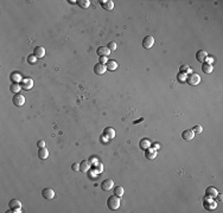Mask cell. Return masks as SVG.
Segmentation results:
<instances>
[{
	"mask_svg": "<svg viewBox=\"0 0 223 213\" xmlns=\"http://www.w3.org/2000/svg\"><path fill=\"white\" fill-rule=\"evenodd\" d=\"M107 206H108V208L112 210V211L118 210V208L120 207V199H119V197L115 195V194L112 195V197H109L108 200H107Z\"/></svg>",
	"mask_w": 223,
	"mask_h": 213,
	"instance_id": "cell-1",
	"label": "cell"
},
{
	"mask_svg": "<svg viewBox=\"0 0 223 213\" xmlns=\"http://www.w3.org/2000/svg\"><path fill=\"white\" fill-rule=\"evenodd\" d=\"M185 82H187L189 85L195 86V85H197V84H200L201 77H200V75H198V73L191 72V73H189L188 76H187V81H185Z\"/></svg>",
	"mask_w": 223,
	"mask_h": 213,
	"instance_id": "cell-2",
	"label": "cell"
},
{
	"mask_svg": "<svg viewBox=\"0 0 223 213\" xmlns=\"http://www.w3.org/2000/svg\"><path fill=\"white\" fill-rule=\"evenodd\" d=\"M8 207H10V212H21V203L18 199H12L8 203Z\"/></svg>",
	"mask_w": 223,
	"mask_h": 213,
	"instance_id": "cell-3",
	"label": "cell"
},
{
	"mask_svg": "<svg viewBox=\"0 0 223 213\" xmlns=\"http://www.w3.org/2000/svg\"><path fill=\"white\" fill-rule=\"evenodd\" d=\"M154 44V38L152 36H146L142 39V47L146 50H150Z\"/></svg>",
	"mask_w": 223,
	"mask_h": 213,
	"instance_id": "cell-4",
	"label": "cell"
},
{
	"mask_svg": "<svg viewBox=\"0 0 223 213\" xmlns=\"http://www.w3.org/2000/svg\"><path fill=\"white\" fill-rule=\"evenodd\" d=\"M20 86H21V89L24 90H30L32 89V86H33V81L31 78H23L21 82H20Z\"/></svg>",
	"mask_w": 223,
	"mask_h": 213,
	"instance_id": "cell-5",
	"label": "cell"
},
{
	"mask_svg": "<svg viewBox=\"0 0 223 213\" xmlns=\"http://www.w3.org/2000/svg\"><path fill=\"white\" fill-rule=\"evenodd\" d=\"M12 102H13V104L16 107H21V105H24V103H25V97L20 94H17V95H14L13 98H12Z\"/></svg>",
	"mask_w": 223,
	"mask_h": 213,
	"instance_id": "cell-6",
	"label": "cell"
},
{
	"mask_svg": "<svg viewBox=\"0 0 223 213\" xmlns=\"http://www.w3.org/2000/svg\"><path fill=\"white\" fill-rule=\"evenodd\" d=\"M114 187V181L112 180V179H106L102 181L101 184V188L102 191H110L112 188Z\"/></svg>",
	"mask_w": 223,
	"mask_h": 213,
	"instance_id": "cell-7",
	"label": "cell"
},
{
	"mask_svg": "<svg viewBox=\"0 0 223 213\" xmlns=\"http://www.w3.org/2000/svg\"><path fill=\"white\" fill-rule=\"evenodd\" d=\"M100 5L106 11H112L114 8V3L112 0H100Z\"/></svg>",
	"mask_w": 223,
	"mask_h": 213,
	"instance_id": "cell-8",
	"label": "cell"
},
{
	"mask_svg": "<svg viewBox=\"0 0 223 213\" xmlns=\"http://www.w3.org/2000/svg\"><path fill=\"white\" fill-rule=\"evenodd\" d=\"M107 71V68L105 64H101V63H97L94 65V72L96 75H98V76H101V75H103L105 72Z\"/></svg>",
	"mask_w": 223,
	"mask_h": 213,
	"instance_id": "cell-9",
	"label": "cell"
},
{
	"mask_svg": "<svg viewBox=\"0 0 223 213\" xmlns=\"http://www.w3.org/2000/svg\"><path fill=\"white\" fill-rule=\"evenodd\" d=\"M206 57H208V52L205 50H200V51H197V53H196V59H197V62H200V63H204Z\"/></svg>",
	"mask_w": 223,
	"mask_h": 213,
	"instance_id": "cell-10",
	"label": "cell"
},
{
	"mask_svg": "<svg viewBox=\"0 0 223 213\" xmlns=\"http://www.w3.org/2000/svg\"><path fill=\"white\" fill-rule=\"evenodd\" d=\"M42 195H43V198L46 199V200H51V199L55 198V192H54V190H51V188H44V190L42 191Z\"/></svg>",
	"mask_w": 223,
	"mask_h": 213,
	"instance_id": "cell-11",
	"label": "cell"
},
{
	"mask_svg": "<svg viewBox=\"0 0 223 213\" xmlns=\"http://www.w3.org/2000/svg\"><path fill=\"white\" fill-rule=\"evenodd\" d=\"M103 137H106L107 140H109V139H114V137H115V130L112 128V127L105 128V130H103Z\"/></svg>",
	"mask_w": 223,
	"mask_h": 213,
	"instance_id": "cell-12",
	"label": "cell"
},
{
	"mask_svg": "<svg viewBox=\"0 0 223 213\" xmlns=\"http://www.w3.org/2000/svg\"><path fill=\"white\" fill-rule=\"evenodd\" d=\"M193 136H195V133L191 129H187V130H184L182 133V137L185 141H191L193 139Z\"/></svg>",
	"mask_w": 223,
	"mask_h": 213,
	"instance_id": "cell-13",
	"label": "cell"
},
{
	"mask_svg": "<svg viewBox=\"0 0 223 213\" xmlns=\"http://www.w3.org/2000/svg\"><path fill=\"white\" fill-rule=\"evenodd\" d=\"M33 55L37 57V58H43L45 56V49L42 47V46H37L34 50H33Z\"/></svg>",
	"mask_w": 223,
	"mask_h": 213,
	"instance_id": "cell-14",
	"label": "cell"
},
{
	"mask_svg": "<svg viewBox=\"0 0 223 213\" xmlns=\"http://www.w3.org/2000/svg\"><path fill=\"white\" fill-rule=\"evenodd\" d=\"M110 53V51L107 49V46H100L97 49V55L100 57H107Z\"/></svg>",
	"mask_w": 223,
	"mask_h": 213,
	"instance_id": "cell-15",
	"label": "cell"
},
{
	"mask_svg": "<svg viewBox=\"0 0 223 213\" xmlns=\"http://www.w3.org/2000/svg\"><path fill=\"white\" fill-rule=\"evenodd\" d=\"M145 156H146V159H150V160H153L156 156H157V152L154 149H151V147L150 148H147L146 149V153H145Z\"/></svg>",
	"mask_w": 223,
	"mask_h": 213,
	"instance_id": "cell-16",
	"label": "cell"
},
{
	"mask_svg": "<svg viewBox=\"0 0 223 213\" xmlns=\"http://www.w3.org/2000/svg\"><path fill=\"white\" fill-rule=\"evenodd\" d=\"M47 156H49V152H47L46 147L39 148V150H38V158H39L41 160H45Z\"/></svg>",
	"mask_w": 223,
	"mask_h": 213,
	"instance_id": "cell-17",
	"label": "cell"
},
{
	"mask_svg": "<svg viewBox=\"0 0 223 213\" xmlns=\"http://www.w3.org/2000/svg\"><path fill=\"white\" fill-rule=\"evenodd\" d=\"M106 68H107V70H109V71H114V70L118 69V63H116L115 60H108L107 63H106Z\"/></svg>",
	"mask_w": 223,
	"mask_h": 213,
	"instance_id": "cell-18",
	"label": "cell"
},
{
	"mask_svg": "<svg viewBox=\"0 0 223 213\" xmlns=\"http://www.w3.org/2000/svg\"><path fill=\"white\" fill-rule=\"evenodd\" d=\"M20 89H21V86L19 85V83H12L11 86H10V91L12 94H14V95H17L20 91Z\"/></svg>",
	"mask_w": 223,
	"mask_h": 213,
	"instance_id": "cell-19",
	"label": "cell"
},
{
	"mask_svg": "<svg viewBox=\"0 0 223 213\" xmlns=\"http://www.w3.org/2000/svg\"><path fill=\"white\" fill-rule=\"evenodd\" d=\"M205 192H206V197H209V198H216V195H217V190L215 187H208Z\"/></svg>",
	"mask_w": 223,
	"mask_h": 213,
	"instance_id": "cell-20",
	"label": "cell"
},
{
	"mask_svg": "<svg viewBox=\"0 0 223 213\" xmlns=\"http://www.w3.org/2000/svg\"><path fill=\"white\" fill-rule=\"evenodd\" d=\"M139 146H140V148H141V149L146 150L147 148H150V147H151V141L148 140V139H142V140H140Z\"/></svg>",
	"mask_w": 223,
	"mask_h": 213,
	"instance_id": "cell-21",
	"label": "cell"
},
{
	"mask_svg": "<svg viewBox=\"0 0 223 213\" xmlns=\"http://www.w3.org/2000/svg\"><path fill=\"white\" fill-rule=\"evenodd\" d=\"M202 71L204 72V73H211L213 72V66H211V64H208V63H203V65H202Z\"/></svg>",
	"mask_w": 223,
	"mask_h": 213,
	"instance_id": "cell-22",
	"label": "cell"
},
{
	"mask_svg": "<svg viewBox=\"0 0 223 213\" xmlns=\"http://www.w3.org/2000/svg\"><path fill=\"white\" fill-rule=\"evenodd\" d=\"M76 4L81 8H88L89 5H90V1H89V0H78V1H76Z\"/></svg>",
	"mask_w": 223,
	"mask_h": 213,
	"instance_id": "cell-23",
	"label": "cell"
},
{
	"mask_svg": "<svg viewBox=\"0 0 223 213\" xmlns=\"http://www.w3.org/2000/svg\"><path fill=\"white\" fill-rule=\"evenodd\" d=\"M114 194L118 197H122L123 195V187L122 186H115L114 187Z\"/></svg>",
	"mask_w": 223,
	"mask_h": 213,
	"instance_id": "cell-24",
	"label": "cell"
},
{
	"mask_svg": "<svg viewBox=\"0 0 223 213\" xmlns=\"http://www.w3.org/2000/svg\"><path fill=\"white\" fill-rule=\"evenodd\" d=\"M20 75L19 73H17V72H13V73H12L11 75V79H12V82H13V83H18L19 81H20Z\"/></svg>",
	"mask_w": 223,
	"mask_h": 213,
	"instance_id": "cell-25",
	"label": "cell"
},
{
	"mask_svg": "<svg viewBox=\"0 0 223 213\" xmlns=\"http://www.w3.org/2000/svg\"><path fill=\"white\" fill-rule=\"evenodd\" d=\"M88 168H89V164L87 161H82L81 162V167H80V171H82V172H87L88 171Z\"/></svg>",
	"mask_w": 223,
	"mask_h": 213,
	"instance_id": "cell-26",
	"label": "cell"
},
{
	"mask_svg": "<svg viewBox=\"0 0 223 213\" xmlns=\"http://www.w3.org/2000/svg\"><path fill=\"white\" fill-rule=\"evenodd\" d=\"M36 62H37V57H36L34 55H30V56L28 57V63H29V64L33 65V64H36Z\"/></svg>",
	"mask_w": 223,
	"mask_h": 213,
	"instance_id": "cell-27",
	"label": "cell"
},
{
	"mask_svg": "<svg viewBox=\"0 0 223 213\" xmlns=\"http://www.w3.org/2000/svg\"><path fill=\"white\" fill-rule=\"evenodd\" d=\"M107 49L109 51H115L116 50V43L115 42H109L108 45H107Z\"/></svg>",
	"mask_w": 223,
	"mask_h": 213,
	"instance_id": "cell-28",
	"label": "cell"
},
{
	"mask_svg": "<svg viewBox=\"0 0 223 213\" xmlns=\"http://www.w3.org/2000/svg\"><path fill=\"white\" fill-rule=\"evenodd\" d=\"M191 130H192L195 134H201V133L203 131V128H202V126H200V124H197V126H195Z\"/></svg>",
	"mask_w": 223,
	"mask_h": 213,
	"instance_id": "cell-29",
	"label": "cell"
},
{
	"mask_svg": "<svg viewBox=\"0 0 223 213\" xmlns=\"http://www.w3.org/2000/svg\"><path fill=\"white\" fill-rule=\"evenodd\" d=\"M180 72L182 73H187V72H190V66L187 65V64H183L180 66Z\"/></svg>",
	"mask_w": 223,
	"mask_h": 213,
	"instance_id": "cell-30",
	"label": "cell"
},
{
	"mask_svg": "<svg viewBox=\"0 0 223 213\" xmlns=\"http://www.w3.org/2000/svg\"><path fill=\"white\" fill-rule=\"evenodd\" d=\"M45 145H46V143H45V141H44V140H39L38 142H37V146H38L39 148H43V147H45Z\"/></svg>",
	"mask_w": 223,
	"mask_h": 213,
	"instance_id": "cell-31",
	"label": "cell"
},
{
	"mask_svg": "<svg viewBox=\"0 0 223 213\" xmlns=\"http://www.w3.org/2000/svg\"><path fill=\"white\" fill-rule=\"evenodd\" d=\"M179 79H180V82H185V81H187V75L180 72V75H179Z\"/></svg>",
	"mask_w": 223,
	"mask_h": 213,
	"instance_id": "cell-32",
	"label": "cell"
},
{
	"mask_svg": "<svg viewBox=\"0 0 223 213\" xmlns=\"http://www.w3.org/2000/svg\"><path fill=\"white\" fill-rule=\"evenodd\" d=\"M71 169H72V171H76V172H77V171H80V166H78V164H74V165L71 166Z\"/></svg>",
	"mask_w": 223,
	"mask_h": 213,
	"instance_id": "cell-33",
	"label": "cell"
},
{
	"mask_svg": "<svg viewBox=\"0 0 223 213\" xmlns=\"http://www.w3.org/2000/svg\"><path fill=\"white\" fill-rule=\"evenodd\" d=\"M213 62H214V58L213 57H206V59H205V63H208V64H211L213 63Z\"/></svg>",
	"mask_w": 223,
	"mask_h": 213,
	"instance_id": "cell-34",
	"label": "cell"
},
{
	"mask_svg": "<svg viewBox=\"0 0 223 213\" xmlns=\"http://www.w3.org/2000/svg\"><path fill=\"white\" fill-rule=\"evenodd\" d=\"M107 57H100V63L101 64H105V63H107Z\"/></svg>",
	"mask_w": 223,
	"mask_h": 213,
	"instance_id": "cell-35",
	"label": "cell"
},
{
	"mask_svg": "<svg viewBox=\"0 0 223 213\" xmlns=\"http://www.w3.org/2000/svg\"><path fill=\"white\" fill-rule=\"evenodd\" d=\"M216 197H217V200H218V201H222V194H218V193H217Z\"/></svg>",
	"mask_w": 223,
	"mask_h": 213,
	"instance_id": "cell-36",
	"label": "cell"
},
{
	"mask_svg": "<svg viewBox=\"0 0 223 213\" xmlns=\"http://www.w3.org/2000/svg\"><path fill=\"white\" fill-rule=\"evenodd\" d=\"M142 120H144V118H140V120H137V121H134V124H135V123H139V122H141Z\"/></svg>",
	"mask_w": 223,
	"mask_h": 213,
	"instance_id": "cell-37",
	"label": "cell"
}]
</instances>
